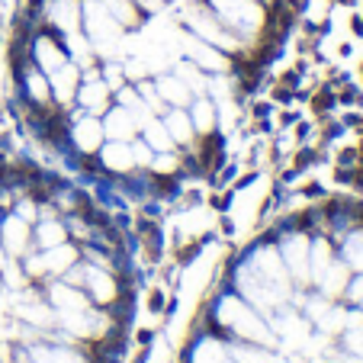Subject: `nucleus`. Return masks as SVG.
I'll list each match as a JSON object with an SVG mask.
<instances>
[{
    "mask_svg": "<svg viewBox=\"0 0 363 363\" xmlns=\"http://www.w3.org/2000/svg\"><path fill=\"white\" fill-rule=\"evenodd\" d=\"M216 322H219L232 337H238V341H251V344H261V347H274L277 344L274 328H270L241 296L228 293L216 302Z\"/></svg>",
    "mask_w": 363,
    "mask_h": 363,
    "instance_id": "f257e3e1",
    "label": "nucleus"
},
{
    "mask_svg": "<svg viewBox=\"0 0 363 363\" xmlns=\"http://www.w3.org/2000/svg\"><path fill=\"white\" fill-rule=\"evenodd\" d=\"M81 16L84 26H87V39L94 45V52L106 62L119 55V45H123V26L119 20L103 7L100 0H81Z\"/></svg>",
    "mask_w": 363,
    "mask_h": 363,
    "instance_id": "f03ea898",
    "label": "nucleus"
},
{
    "mask_svg": "<svg viewBox=\"0 0 363 363\" xmlns=\"http://www.w3.org/2000/svg\"><path fill=\"white\" fill-rule=\"evenodd\" d=\"M235 289H238L241 299H247V306L261 308L264 315H274L277 308L286 302V296H289V293H283V289L270 286L267 280H261V277L251 270V264L238 267V274H235Z\"/></svg>",
    "mask_w": 363,
    "mask_h": 363,
    "instance_id": "7ed1b4c3",
    "label": "nucleus"
},
{
    "mask_svg": "<svg viewBox=\"0 0 363 363\" xmlns=\"http://www.w3.org/2000/svg\"><path fill=\"white\" fill-rule=\"evenodd\" d=\"M209 4H213V10H219L222 23L235 29L241 39H251L264 29V10L254 0H209Z\"/></svg>",
    "mask_w": 363,
    "mask_h": 363,
    "instance_id": "20e7f679",
    "label": "nucleus"
},
{
    "mask_svg": "<svg viewBox=\"0 0 363 363\" xmlns=\"http://www.w3.org/2000/svg\"><path fill=\"white\" fill-rule=\"evenodd\" d=\"M251 270L261 280H267L270 286H277V289H283V293H289V270H286V264H283V257H280V251L277 247H270V245H264V247H257V251L251 254Z\"/></svg>",
    "mask_w": 363,
    "mask_h": 363,
    "instance_id": "39448f33",
    "label": "nucleus"
},
{
    "mask_svg": "<svg viewBox=\"0 0 363 363\" xmlns=\"http://www.w3.org/2000/svg\"><path fill=\"white\" fill-rule=\"evenodd\" d=\"M84 286L90 289V296H94L96 306L106 308L110 302H116L119 296H123L125 283L119 280V277H113L110 270L94 267V264H84Z\"/></svg>",
    "mask_w": 363,
    "mask_h": 363,
    "instance_id": "423d86ee",
    "label": "nucleus"
},
{
    "mask_svg": "<svg viewBox=\"0 0 363 363\" xmlns=\"http://www.w3.org/2000/svg\"><path fill=\"white\" fill-rule=\"evenodd\" d=\"M308 235L302 232H289L280 245V257L286 264L289 277H296L299 283H308Z\"/></svg>",
    "mask_w": 363,
    "mask_h": 363,
    "instance_id": "0eeeda50",
    "label": "nucleus"
},
{
    "mask_svg": "<svg viewBox=\"0 0 363 363\" xmlns=\"http://www.w3.org/2000/svg\"><path fill=\"white\" fill-rule=\"evenodd\" d=\"M186 26H190L193 35H199L203 42H209V45H216V48H225V52H235V48L241 45L238 35H228L225 29L219 26V20H213V16H206V13H190L186 16Z\"/></svg>",
    "mask_w": 363,
    "mask_h": 363,
    "instance_id": "6e6552de",
    "label": "nucleus"
},
{
    "mask_svg": "<svg viewBox=\"0 0 363 363\" xmlns=\"http://www.w3.org/2000/svg\"><path fill=\"white\" fill-rule=\"evenodd\" d=\"M33 62L35 68L42 71V74H55L58 68H65L68 65V52H65V45L55 39V35H39V39L33 42Z\"/></svg>",
    "mask_w": 363,
    "mask_h": 363,
    "instance_id": "1a4fd4ad",
    "label": "nucleus"
},
{
    "mask_svg": "<svg viewBox=\"0 0 363 363\" xmlns=\"http://www.w3.org/2000/svg\"><path fill=\"white\" fill-rule=\"evenodd\" d=\"M180 45H184V52L190 55L193 65H199V68H209V71H225L228 68V58L222 55L216 45H209V42H203L199 35H184L180 39Z\"/></svg>",
    "mask_w": 363,
    "mask_h": 363,
    "instance_id": "9d476101",
    "label": "nucleus"
},
{
    "mask_svg": "<svg viewBox=\"0 0 363 363\" xmlns=\"http://www.w3.org/2000/svg\"><path fill=\"white\" fill-rule=\"evenodd\" d=\"M68 135H71V142L84 151V155H96V151H100V145H103V138H106V135H103L100 119L90 116V113H87V116H74Z\"/></svg>",
    "mask_w": 363,
    "mask_h": 363,
    "instance_id": "9b49d317",
    "label": "nucleus"
},
{
    "mask_svg": "<svg viewBox=\"0 0 363 363\" xmlns=\"http://www.w3.org/2000/svg\"><path fill=\"white\" fill-rule=\"evenodd\" d=\"M29 222H23L20 216H7V219L0 222V247L10 254V257H23L29 251Z\"/></svg>",
    "mask_w": 363,
    "mask_h": 363,
    "instance_id": "f8f14e48",
    "label": "nucleus"
},
{
    "mask_svg": "<svg viewBox=\"0 0 363 363\" xmlns=\"http://www.w3.org/2000/svg\"><path fill=\"white\" fill-rule=\"evenodd\" d=\"M20 299L23 302H13V306H10V312H13L23 325H29V328L48 331V325L55 322V308H48L45 302H39L35 296H29V299H26V296L20 293Z\"/></svg>",
    "mask_w": 363,
    "mask_h": 363,
    "instance_id": "ddd939ff",
    "label": "nucleus"
},
{
    "mask_svg": "<svg viewBox=\"0 0 363 363\" xmlns=\"http://www.w3.org/2000/svg\"><path fill=\"white\" fill-rule=\"evenodd\" d=\"M110 94H113V90L106 87V81H103V77H94V81H81V84H77L74 100L81 103L90 116H100V113H106V106H110Z\"/></svg>",
    "mask_w": 363,
    "mask_h": 363,
    "instance_id": "4468645a",
    "label": "nucleus"
},
{
    "mask_svg": "<svg viewBox=\"0 0 363 363\" xmlns=\"http://www.w3.org/2000/svg\"><path fill=\"white\" fill-rule=\"evenodd\" d=\"M100 125H103V135L110 138V142H132L138 132V123L132 119V113L125 106H113Z\"/></svg>",
    "mask_w": 363,
    "mask_h": 363,
    "instance_id": "2eb2a0df",
    "label": "nucleus"
},
{
    "mask_svg": "<svg viewBox=\"0 0 363 363\" xmlns=\"http://www.w3.org/2000/svg\"><path fill=\"white\" fill-rule=\"evenodd\" d=\"M96 158H100V164L106 167V171H113V174H125V171L135 167L132 142H106V145H100Z\"/></svg>",
    "mask_w": 363,
    "mask_h": 363,
    "instance_id": "dca6fc26",
    "label": "nucleus"
},
{
    "mask_svg": "<svg viewBox=\"0 0 363 363\" xmlns=\"http://www.w3.org/2000/svg\"><path fill=\"white\" fill-rule=\"evenodd\" d=\"M48 23L58 33H74L81 23V0H48Z\"/></svg>",
    "mask_w": 363,
    "mask_h": 363,
    "instance_id": "f3484780",
    "label": "nucleus"
},
{
    "mask_svg": "<svg viewBox=\"0 0 363 363\" xmlns=\"http://www.w3.org/2000/svg\"><path fill=\"white\" fill-rule=\"evenodd\" d=\"M48 84H52V96H55L62 106H68L71 100H74L77 94V84H81V71L74 68V65H65V68H58L55 74H48Z\"/></svg>",
    "mask_w": 363,
    "mask_h": 363,
    "instance_id": "a211bd4d",
    "label": "nucleus"
},
{
    "mask_svg": "<svg viewBox=\"0 0 363 363\" xmlns=\"http://www.w3.org/2000/svg\"><path fill=\"white\" fill-rule=\"evenodd\" d=\"M48 302L55 306V312H71V308H87V296L81 293V286H71V283L58 280L48 286Z\"/></svg>",
    "mask_w": 363,
    "mask_h": 363,
    "instance_id": "6ab92c4d",
    "label": "nucleus"
},
{
    "mask_svg": "<svg viewBox=\"0 0 363 363\" xmlns=\"http://www.w3.org/2000/svg\"><path fill=\"white\" fill-rule=\"evenodd\" d=\"M225 350L232 354L235 363H277L270 347H261V344H251V341H238V337H228Z\"/></svg>",
    "mask_w": 363,
    "mask_h": 363,
    "instance_id": "aec40b11",
    "label": "nucleus"
},
{
    "mask_svg": "<svg viewBox=\"0 0 363 363\" xmlns=\"http://www.w3.org/2000/svg\"><path fill=\"white\" fill-rule=\"evenodd\" d=\"M225 360H228L225 341L216 335H203L190 347V363H225Z\"/></svg>",
    "mask_w": 363,
    "mask_h": 363,
    "instance_id": "412c9836",
    "label": "nucleus"
},
{
    "mask_svg": "<svg viewBox=\"0 0 363 363\" xmlns=\"http://www.w3.org/2000/svg\"><path fill=\"white\" fill-rule=\"evenodd\" d=\"M20 77H23V87H26L29 103L45 106V103L52 100V84H48V74H42L39 68H26Z\"/></svg>",
    "mask_w": 363,
    "mask_h": 363,
    "instance_id": "4be33fe9",
    "label": "nucleus"
},
{
    "mask_svg": "<svg viewBox=\"0 0 363 363\" xmlns=\"http://www.w3.org/2000/svg\"><path fill=\"white\" fill-rule=\"evenodd\" d=\"M35 363H94L90 354H81V350H68V347H45V344H35L33 350Z\"/></svg>",
    "mask_w": 363,
    "mask_h": 363,
    "instance_id": "5701e85b",
    "label": "nucleus"
},
{
    "mask_svg": "<svg viewBox=\"0 0 363 363\" xmlns=\"http://www.w3.org/2000/svg\"><path fill=\"white\" fill-rule=\"evenodd\" d=\"M155 90L161 94V100H164V103H171V106H180V110H184L186 103H193V90L186 87L180 77H158Z\"/></svg>",
    "mask_w": 363,
    "mask_h": 363,
    "instance_id": "b1692460",
    "label": "nucleus"
},
{
    "mask_svg": "<svg viewBox=\"0 0 363 363\" xmlns=\"http://www.w3.org/2000/svg\"><path fill=\"white\" fill-rule=\"evenodd\" d=\"M164 129L171 132L174 145H190V142H193V135H196V129H193V123H190V113H184L180 106H174V110L167 113Z\"/></svg>",
    "mask_w": 363,
    "mask_h": 363,
    "instance_id": "393cba45",
    "label": "nucleus"
},
{
    "mask_svg": "<svg viewBox=\"0 0 363 363\" xmlns=\"http://www.w3.org/2000/svg\"><path fill=\"white\" fill-rule=\"evenodd\" d=\"M328 267H331V245L325 238L312 241V245H308V280L318 283Z\"/></svg>",
    "mask_w": 363,
    "mask_h": 363,
    "instance_id": "a878e982",
    "label": "nucleus"
},
{
    "mask_svg": "<svg viewBox=\"0 0 363 363\" xmlns=\"http://www.w3.org/2000/svg\"><path fill=\"white\" fill-rule=\"evenodd\" d=\"M65 52H68V62L74 58L81 68H90V62H94V45H90L87 35H77V29L65 33Z\"/></svg>",
    "mask_w": 363,
    "mask_h": 363,
    "instance_id": "bb28decb",
    "label": "nucleus"
},
{
    "mask_svg": "<svg viewBox=\"0 0 363 363\" xmlns=\"http://www.w3.org/2000/svg\"><path fill=\"white\" fill-rule=\"evenodd\" d=\"M119 106H125V110L132 113V119L138 123V129H142L148 119H155V113L148 110V103L142 100V94L138 90H129V87H119Z\"/></svg>",
    "mask_w": 363,
    "mask_h": 363,
    "instance_id": "cd10ccee",
    "label": "nucleus"
},
{
    "mask_svg": "<svg viewBox=\"0 0 363 363\" xmlns=\"http://www.w3.org/2000/svg\"><path fill=\"white\" fill-rule=\"evenodd\" d=\"M190 123H193V129H196V132H203V135H213V129H216V106H213V100H206V96L193 100Z\"/></svg>",
    "mask_w": 363,
    "mask_h": 363,
    "instance_id": "c85d7f7f",
    "label": "nucleus"
},
{
    "mask_svg": "<svg viewBox=\"0 0 363 363\" xmlns=\"http://www.w3.org/2000/svg\"><path fill=\"white\" fill-rule=\"evenodd\" d=\"M318 286H322V293L328 296V299L341 296L344 289H347V264H335V261H331V267L322 274Z\"/></svg>",
    "mask_w": 363,
    "mask_h": 363,
    "instance_id": "c756f323",
    "label": "nucleus"
},
{
    "mask_svg": "<svg viewBox=\"0 0 363 363\" xmlns=\"http://www.w3.org/2000/svg\"><path fill=\"white\" fill-rule=\"evenodd\" d=\"M35 241H39L42 247H55V245H65L68 241V228H65V222L58 219H42L39 228H35Z\"/></svg>",
    "mask_w": 363,
    "mask_h": 363,
    "instance_id": "7c9ffc66",
    "label": "nucleus"
},
{
    "mask_svg": "<svg viewBox=\"0 0 363 363\" xmlns=\"http://www.w3.org/2000/svg\"><path fill=\"white\" fill-rule=\"evenodd\" d=\"M142 135H145V142H148L151 151H174L171 132H167L164 123H158V119H148V123L142 125Z\"/></svg>",
    "mask_w": 363,
    "mask_h": 363,
    "instance_id": "2f4dec72",
    "label": "nucleus"
},
{
    "mask_svg": "<svg viewBox=\"0 0 363 363\" xmlns=\"http://www.w3.org/2000/svg\"><path fill=\"white\" fill-rule=\"evenodd\" d=\"M100 4L110 10L113 16H116L119 26H135V23H138V10H135V4H132V0H100Z\"/></svg>",
    "mask_w": 363,
    "mask_h": 363,
    "instance_id": "473e14b6",
    "label": "nucleus"
},
{
    "mask_svg": "<svg viewBox=\"0 0 363 363\" xmlns=\"http://www.w3.org/2000/svg\"><path fill=\"white\" fill-rule=\"evenodd\" d=\"M0 277H4V283H7L10 293H16V289H26V283H29V277H26V270H23V264H13V261L4 264Z\"/></svg>",
    "mask_w": 363,
    "mask_h": 363,
    "instance_id": "72a5a7b5",
    "label": "nucleus"
},
{
    "mask_svg": "<svg viewBox=\"0 0 363 363\" xmlns=\"http://www.w3.org/2000/svg\"><path fill=\"white\" fill-rule=\"evenodd\" d=\"M148 167H151L155 174H158V177H171V174L180 167V158L174 155V151H158V155L151 158V164H148Z\"/></svg>",
    "mask_w": 363,
    "mask_h": 363,
    "instance_id": "f704fd0d",
    "label": "nucleus"
},
{
    "mask_svg": "<svg viewBox=\"0 0 363 363\" xmlns=\"http://www.w3.org/2000/svg\"><path fill=\"white\" fill-rule=\"evenodd\" d=\"M344 261H347L350 267L363 270V232H354L344 241Z\"/></svg>",
    "mask_w": 363,
    "mask_h": 363,
    "instance_id": "c9c22d12",
    "label": "nucleus"
},
{
    "mask_svg": "<svg viewBox=\"0 0 363 363\" xmlns=\"http://www.w3.org/2000/svg\"><path fill=\"white\" fill-rule=\"evenodd\" d=\"M177 77H180V81H184L190 90H206V87H209V81H206L203 71H199V65H193V62L180 65V68H177Z\"/></svg>",
    "mask_w": 363,
    "mask_h": 363,
    "instance_id": "e433bc0d",
    "label": "nucleus"
},
{
    "mask_svg": "<svg viewBox=\"0 0 363 363\" xmlns=\"http://www.w3.org/2000/svg\"><path fill=\"white\" fill-rule=\"evenodd\" d=\"M103 81H106V87H110V90H119V87H123V68H119V65H113V62H106V65H103Z\"/></svg>",
    "mask_w": 363,
    "mask_h": 363,
    "instance_id": "4c0bfd02",
    "label": "nucleus"
},
{
    "mask_svg": "<svg viewBox=\"0 0 363 363\" xmlns=\"http://www.w3.org/2000/svg\"><path fill=\"white\" fill-rule=\"evenodd\" d=\"M16 216H20L23 222H29V225H33L35 219H39V209H35V199L29 196V199H20V203H16Z\"/></svg>",
    "mask_w": 363,
    "mask_h": 363,
    "instance_id": "58836bf2",
    "label": "nucleus"
},
{
    "mask_svg": "<svg viewBox=\"0 0 363 363\" xmlns=\"http://www.w3.org/2000/svg\"><path fill=\"white\" fill-rule=\"evenodd\" d=\"M132 155H135V164H151V158H155V151L148 148V142H132Z\"/></svg>",
    "mask_w": 363,
    "mask_h": 363,
    "instance_id": "ea45409f",
    "label": "nucleus"
},
{
    "mask_svg": "<svg viewBox=\"0 0 363 363\" xmlns=\"http://www.w3.org/2000/svg\"><path fill=\"white\" fill-rule=\"evenodd\" d=\"M347 347H354L357 354H363V328H350V335H347Z\"/></svg>",
    "mask_w": 363,
    "mask_h": 363,
    "instance_id": "a19ab883",
    "label": "nucleus"
},
{
    "mask_svg": "<svg viewBox=\"0 0 363 363\" xmlns=\"http://www.w3.org/2000/svg\"><path fill=\"white\" fill-rule=\"evenodd\" d=\"M344 293H350V299H363V277H357L354 283H347Z\"/></svg>",
    "mask_w": 363,
    "mask_h": 363,
    "instance_id": "79ce46f5",
    "label": "nucleus"
},
{
    "mask_svg": "<svg viewBox=\"0 0 363 363\" xmlns=\"http://www.w3.org/2000/svg\"><path fill=\"white\" fill-rule=\"evenodd\" d=\"M10 363H35V360H33V354H29V350L16 347L13 354H10Z\"/></svg>",
    "mask_w": 363,
    "mask_h": 363,
    "instance_id": "37998d69",
    "label": "nucleus"
},
{
    "mask_svg": "<svg viewBox=\"0 0 363 363\" xmlns=\"http://www.w3.org/2000/svg\"><path fill=\"white\" fill-rule=\"evenodd\" d=\"M138 7H142V10H148V13H155V10L161 7V0H138Z\"/></svg>",
    "mask_w": 363,
    "mask_h": 363,
    "instance_id": "c03bdc74",
    "label": "nucleus"
},
{
    "mask_svg": "<svg viewBox=\"0 0 363 363\" xmlns=\"http://www.w3.org/2000/svg\"><path fill=\"white\" fill-rule=\"evenodd\" d=\"M4 264H7V254H4V247H0V270H4Z\"/></svg>",
    "mask_w": 363,
    "mask_h": 363,
    "instance_id": "a18cd8bd",
    "label": "nucleus"
},
{
    "mask_svg": "<svg viewBox=\"0 0 363 363\" xmlns=\"http://www.w3.org/2000/svg\"><path fill=\"white\" fill-rule=\"evenodd\" d=\"M225 363H228V360H225ZM232 363H235V360H232Z\"/></svg>",
    "mask_w": 363,
    "mask_h": 363,
    "instance_id": "49530a36",
    "label": "nucleus"
}]
</instances>
